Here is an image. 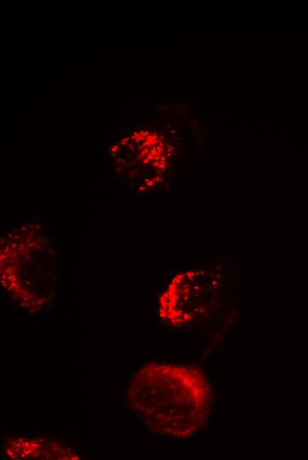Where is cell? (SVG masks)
Wrapping results in <instances>:
<instances>
[{
	"label": "cell",
	"mask_w": 308,
	"mask_h": 460,
	"mask_svg": "<svg viewBox=\"0 0 308 460\" xmlns=\"http://www.w3.org/2000/svg\"><path fill=\"white\" fill-rule=\"evenodd\" d=\"M212 392L195 366L148 363L132 378L127 402L140 420L158 435L189 437L208 418Z\"/></svg>",
	"instance_id": "obj_1"
}]
</instances>
